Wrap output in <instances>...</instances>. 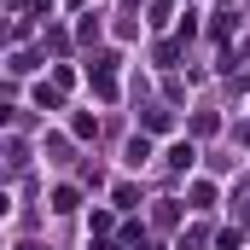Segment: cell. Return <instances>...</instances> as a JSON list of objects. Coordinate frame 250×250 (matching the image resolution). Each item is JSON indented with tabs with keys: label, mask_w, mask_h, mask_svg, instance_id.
I'll return each instance as SVG.
<instances>
[{
	"label": "cell",
	"mask_w": 250,
	"mask_h": 250,
	"mask_svg": "<svg viewBox=\"0 0 250 250\" xmlns=\"http://www.w3.org/2000/svg\"><path fill=\"white\" fill-rule=\"evenodd\" d=\"M87 250H123V245H111V239H99V245H87Z\"/></svg>",
	"instance_id": "cell-7"
},
{
	"label": "cell",
	"mask_w": 250,
	"mask_h": 250,
	"mask_svg": "<svg viewBox=\"0 0 250 250\" xmlns=\"http://www.w3.org/2000/svg\"><path fill=\"white\" fill-rule=\"evenodd\" d=\"M140 163H151V140H146V134L128 140V169H140Z\"/></svg>",
	"instance_id": "cell-1"
},
{
	"label": "cell",
	"mask_w": 250,
	"mask_h": 250,
	"mask_svg": "<svg viewBox=\"0 0 250 250\" xmlns=\"http://www.w3.org/2000/svg\"><path fill=\"white\" fill-rule=\"evenodd\" d=\"M192 157H198L192 140H175V146H169V169H192Z\"/></svg>",
	"instance_id": "cell-2"
},
{
	"label": "cell",
	"mask_w": 250,
	"mask_h": 250,
	"mask_svg": "<svg viewBox=\"0 0 250 250\" xmlns=\"http://www.w3.org/2000/svg\"><path fill=\"white\" fill-rule=\"evenodd\" d=\"M53 209H59V215H64V209H76V192H70V187H59V192H53Z\"/></svg>",
	"instance_id": "cell-5"
},
{
	"label": "cell",
	"mask_w": 250,
	"mask_h": 250,
	"mask_svg": "<svg viewBox=\"0 0 250 250\" xmlns=\"http://www.w3.org/2000/svg\"><path fill=\"white\" fill-rule=\"evenodd\" d=\"M181 250H204V239L198 233H181Z\"/></svg>",
	"instance_id": "cell-6"
},
{
	"label": "cell",
	"mask_w": 250,
	"mask_h": 250,
	"mask_svg": "<svg viewBox=\"0 0 250 250\" xmlns=\"http://www.w3.org/2000/svg\"><path fill=\"white\" fill-rule=\"evenodd\" d=\"M70 134L76 140H93V117H70Z\"/></svg>",
	"instance_id": "cell-4"
},
{
	"label": "cell",
	"mask_w": 250,
	"mask_h": 250,
	"mask_svg": "<svg viewBox=\"0 0 250 250\" xmlns=\"http://www.w3.org/2000/svg\"><path fill=\"white\" fill-rule=\"evenodd\" d=\"M245 221H250V192H245Z\"/></svg>",
	"instance_id": "cell-8"
},
{
	"label": "cell",
	"mask_w": 250,
	"mask_h": 250,
	"mask_svg": "<svg viewBox=\"0 0 250 250\" xmlns=\"http://www.w3.org/2000/svg\"><path fill=\"white\" fill-rule=\"evenodd\" d=\"M215 250H245V233H239V227H227V233L215 239Z\"/></svg>",
	"instance_id": "cell-3"
}]
</instances>
